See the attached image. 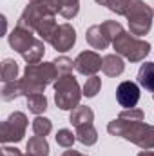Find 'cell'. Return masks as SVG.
Returning <instances> with one entry per match:
<instances>
[{
    "label": "cell",
    "mask_w": 154,
    "mask_h": 156,
    "mask_svg": "<svg viewBox=\"0 0 154 156\" xmlns=\"http://www.w3.org/2000/svg\"><path fill=\"white\" fill-rule=\"evenodd\" d=\"M56 13H60V2L58 0L29 2V5H26V9L18 16L16 26L37 33L44 42L51 44V40L58 29V24L54 20Z\"/></svg>",
    "instance_id": "cell-1"
},
{
    "label": "cell",
    "mask_w": 154,
    "mask_h": 156,
    "mask_svg": "<svg viewBox=\"0 0 154 156\" xmlns=\"http://www.w3.org/2000/svg\"><path fill=\"white\" fill-rule=\"evenodd\" d=\"M107 131L113 136H120V138L132 142L134 145L142 147L143 151L154 149V125L145 123L143 120L116 118L113 122H109Z\"/></svg>",
    "instance_id": "cell-2"
},
{
    "label": "cell",
    "mask_w": 154,
    "mask_h": 156,
    "mask_svg": "<svg viewBox=\"0 0 154 156\" xmlns=\"http://www.w3.org/2000/svg\"><path fill=\"white\" fill-rule=\"evenodd\" d=\"M58 80V71L54 62H44V64H27L24 69V76L20 78V89L22 96L40 94L45 91L49 83H54Z\"/></svg>",
    "instance_id": "cell-3"
},
{
    "label": "cell",
    "mask_w": 154,
    "mask_h": 156,
    "mask_svg": "<svg viewBox=\"0 0 154 156\" xmlns=\"http://www.w3.org/2000/svg\"><path fill=\"white\" fill-rule=\"evenodd\" d=\"M123 16L129 22V31L134 37H143L151 31L154 13L143 0H127Z\"/></svg>",
    "instance_id": "cell-4"
},
{
    "label": "cell",
    "mask_w": 154,
    "mask_h": 156,
    "mask_svg": "<svg viewBox=\"0 0 154 156\" xmlns=\"http://www.w3.org/2000/svg\"><path fill=\"white\" fill-rule=\"evenodd\" d=\"M83 91L73 75H64L54 82V104L62 111H73L80 105V98Z\"/></svg>",
    "instance_id": "cell-5"
},
{
    "label": "cell",
    "mask_w": 154,
    "mask_h": 156,
    "mask_svg": "<svg viewBox=\"0 0 154 156\" xmlns=\"http://www.w3.org/2000/svg\"><path fill=\"white\" fill-rule=\"evenodd\" d=\"M116 55L127 58L129 62H142L149 53H151V44L145 40L134 37L131 31H121L113 42Z\"/></svg>",
    "instance_id": "cell-6"
},
{
    "label": "cell",
    "mask_w": 154,
    "mask_h": 156,
    "mask_svg": "<svg viewBox=\"0 0 154 156\" xmlns=\"http://www.w3.org/2000/svg\"><path fill=\"white\" fill-rule=\"evenodd\" d=\"M26 129H27V116L20 111H15L11 113L7 120L2 122V127H0V142L2 144H16L20 140H24L26 136Z\"/></svg>",
    "instance_id": "cell-7"
},
{
    "label": "cell",
    "mask_w": 154,
    "mask_h": 156,
    "mask_svg": "<svg viewBox=\"0 0 154 156\" xmlns=\"http://www.w3.org/2000/svg\"><path fill=\"white\" fill-rule=\"evenodd\" d=\"M102 64H103V58L96 51H82L75 58V69L85 76H94L102 69Z\"/></svg>",
    "instance_id": "cell-8"
},
{
    "label": "cell",
    "mask_w": 154,
    "mask_h": 156,
    "mask_svg": "<svg viewBox=\"0 0 154 156\" xmlns=\"http://www.w3.org/2000/svg\"><path fill=\"white\" fill-rule=\"evenodd\" d=\"M76 44V31L71 24H60L54 37L51 40L53 49H56L58 53H67L69 49H73V45Z\"/></svg>",
    "instance_id": "cell-9"
},
{
    "label": "cell",
    "mask_w": 154,
    "mask_h": 156,
    "mask_svg": "<svg viewBox=\"0 0 154 156\" xmlns=\"http://www.w3.org/2000/svg\"><path fill=\"white\" fill-rule=\"evenodd\" d=\"M7 40H9L11 49H15V51L20 53V55H26V53L33 47V44L37 42L35 35H33V31L24 29V27H18V26L9 33Z\"/></svg>",
    "instance_id": "cell-10"
},
{
    "label": "cell",
    "mask_w": 154,
    "mask_h": 156,
    "mask_svg": "<svg viewBox=\"0 0 154 156\" xmlns=\"http://www.w3.org/2000/svg\"><path fill=\"white\" fill-rule=\"evenodd\" d=\"M116 100L125 109L136 107V104L140 102V87L134 82H131V80L121 82L118 85V89H116Z\"/></svg>",
    "instance_id": "cell-11"
},
{
    "label": "cell",
    "mask_w": 154,
    "mask_h": 156,
    "mask_svg": "<svg viewBox=\"0 0 154 156\" xmlns=\"http://www.w3.org/2000/svg\"><path fill=\"white\" fill-rule=\"evenodd\" d=\"M102 71L107 76H120L125 71V62L120 55H105L103 56V64H102Z\"/></svg>",
    "instance_id": "cell-12"
},
{
    "label": "cell",
    "mask_w": 154,
    "mask_h": 156,
    "mask_svg": "<svg viewBox=\"0 0 154 156\" xmlns=\"http://www.w3.org/2000/svg\"><path fill=\"white\" fill-rule=\"evenodd\" d=\"M85 40L93 49H107V45H109V40L103 35L100 26H91L85 31Z\"/></svg>",
    "instance_id": "cell-13"
},
{
    "label": "cell",
    "mask_w": 154,
    "mask_h": 156,
    "mask_svg": "<svg viewBox=\"0 0 154 156\" xmlns=\"http://www.w3.org/2000/svg\"><path fill=\"white\" fill-rule=\"evenodd\" d=\"M93 120H94V113L87 105H78V107H75L71 111V115H69V122L75 127L85 125V123H93Z\"/></svg>",
    "instance_id": "cell-14"
},
{
    "label": "cell",
    "mask_w": 154,
    "mask_h": 156,
    "mask_svg": "<svg viewBox=\"0 0 154 156\" xmlns=\"http://www.w3.org/2000/svg\"><path fill=\"white\" fill-rule=\"evenodd\" d=\"M138 83H140L143 89L154 93V62H145V64H142V67H140V71H138Z\"/></svg>",
    "instance_id": "cell-15"
},
{
    "label": "cell",
    "mask_w": 154,
    "mask_h": 156,
    "mask_svg": "<svg viewBox=\"0 0 154 156\" xmlns=\"http://www.w3.org/2000/svg\"><path fill=\"white\" fill-rule=\"evenodd\" d=\"M76 140L82 145H94L98 142V131L93 123H85L76 127Z\"/></svg>",
    "instance_id": "cell-16"
},
{
    "label": "cell",
    "mask_w": 154,
    "mask_h": 156,
    "mask_svg": "<svg viewBox=\"0 0 154 156\" xmlns=\"http://www.w3.org/2000/svg\"><path fill=\"white\" fill-rule=\"evenodd\" d=\"M27 153L33 156H49V144L44 136H31L27 142Z\"/></svg>",
    "instance_id": "cell-17"
},
{
    "label": "cell",
    "mask_w": 154,
    "mask_h": 156,
    "mask_svg": "<svg viewBox=\"0 0 154 156\" xmlns=\"http://www.w3.org/2000/svg\"><path fill=\"white\" fill-rule=\"evenodd\" d=\"M44 44H45V42L42 38H37V42L33 44V47H31L26 55H22L27 64H38L40 60L44 58V53H45V45H44Z\"/></svg>",
    "instance_id": "cell-18"
},
{
    "label": "cell",
    "mask_w": 154,
    "mask_h": 156,
    "mask_svg": "<svg viewBox=\"0 0 154 156\" xmlns=\"http://www.w3.org/2000/svg\"><path fill=\"white\" fill-rule=\"evenodd\" d=\"M27 107H29V111H31L33 115H37V116H40L42 113H45V109H47V98H45V94L40 93V94H31V96H27Z\"/></svg>",
    "instance_id": "cell-19"
},
{
    "label": "cell",
    "mask_w": 154,
    "mask_h": 156,
    "mask_svg": "<svg viewBox=\"0 0 154 156\" xmlns=\"http://www.w3.org/2000/svg\"><path fill=\"white\" fill-rule=\"evenodd\" d=\"M18 80V64L13 58H5L2 62V82H15Z\"/></svg>",
    "instance_id": "cell-20"
},
{
    "label": "cell",
    "mask_w": 154,
    "mask_h": 156,
    "mask_svg": "<svg viewBox=\"0 0 154 156\" xmlns=\"http://www.w3.org/2000/svg\"><path fill=\"white\" fill-rule=\"evenodd\" d=\"M22 96V89H20V80H15V82H5L4 87H2V100L4 102H9V100H15Z\"/></svg>",
    "instance_id": "cell-21"
},
{
    "label": "cell",
    "mask_w": 154,
    "mask_h": 156,
    "mask_svg": "<svg viewBox=\"0 0 154 156\" xmlns=\"http://www.w3.org/2000/svg\"><path fill=\"white\" fill-rule=\"evenodd\" d=\"M60 2V15L67 20L75 18L80 11V0H58Z\"/></svg>",
    "instance_id": "cell-22"
},
{
    "label": "cell",
    "mask_w": 154,
    "mask_h": 156,
    "mask_svg": "<svg viewBox=\"0 0 154 156\" xmlns=\"http://www.w3.org/2000/svg\"><path fill=\"white\" fill-rule=\"evenodd\" d=\"M53 131V122L49 118H44V116H37L33 120V133L37 136H47L49 133Z\"/></svg>",
    "instance_id": "cell-23"
},
{
    "label": "cell",
    "mask_w": 154,
    "mask_h": 156,
    "mask_svg": "<svg viewBox=\"0 0 154 156\" xmlns=\"http://www.w3.org/2000/svg\"><path fill=\"white\" fill-rule=\"evenodd\" d=\"M100 27H102L103 35L107 37L109 42H114V38L121 33V31H123L121 24H120V22H116V20H105L103 24H100Z\"/></svg>",
    "instance_id": "cell-24"
},
{
    "label": "cell",
    "mask_w": 154,
    "mask_h": 156,
    "mask_svg": "<svg viewBox=\"0 0 154 156\" xmlns=\"http://www.w3.org/2000/svg\"><path fill=\"white\" fill-rule=\"evenodd\" d=\"M100 87H102V80L96 76H89L87 78V82H85V85H83V96H87V98H94L98 93H100Z\"/></svg>",
    "instance_id": "cell-25"
},
{
    "label": "cell",
    "mask_w": 154,
    "mask_h": 156,
    "mask_svg": "<svg viewBox=\"0 0 154 156\" xmlns=\"http://www.w3.org/2000/svg\"><path fill=\"white\" fill-rule=\"evenodd\" d=\"M54 140H56V144H58L60 147L71 149L73 144H75V140H76V134H73V131H69V129H60V131L56 133Z\"/></svg>",
    "instance_id": "cell-26"
},
{
    "label": "cell",
    "mask_w": 154,
    "mask_h": 156,
    "mask_svg": "<svg viewBox=\"0 0 154 156\" xmlns=\"http://www.w3.org/2000/svg\"><path fill=\"white\" fill-rule=\"evenodd\" d=\"M54 66H56V71H58V78L64 76V75H71L73 67H75V62L69 58V56H58L56 60H53Z\"/></svg>",
    "instance_id": "cell-27"
},
{
    "label": "cell",
    "mask_w": 154,
    "mask_h": 156,
    "mask_svg": "<svg viewBox=\"0 0 154 156\" xmlns=\"http://www.w3.org/2000/svg\"><path fill=\"white\" fill-rule=\"evenodd\" d=\"M94 2H98L100 5H105L109 11H113L116 15H121V16H123V13H125V4H127V0H94Z\"/></svg>",
    "instance_id": "cell-28"
},
{
    "label": "cell",
    "mask_w": 154,
    "mask_h": 156,
    "mask_svg": "<svg viewBox=\"0 0 154 156\" xmlns=\"http://www.w3.org/2000/svg\"><path fill=\"white\" fill-rule=\"evenodd\" d=\"M118 118H123V120H143L145 115H143V111H142V109L132 107V109H125V111H121Z\"/></svg>",
    "instance_id": "cell-29"
},
{
    "label": "cell",
    "mask_w": 154,
    "mask_h": 156,
    "mask_svg": "<svg viewBox=\"0 0 154 156\" xmlns=\"http://www.w3.org/2000/svg\"><path fill=\"white\" fill-rule=\"evenodd\" d=\"M2 156H24L16 147H4L2 149Z\"/></svg>",
    "instance_id": "cell-30"
},
{
    "label": "cell",
    "mask_w": 154,
    "mask_h": 156,
    "mask_svg": "<svg viewBox=\"0 0 154 156\" xmlns=\"http://www.w3.org/2000/svg\"><path fill=\"white\" fill-rule=\"evenodd\" d=\"M62 156H85V154H82V153H78V151H75V149H69V151H65Z\"/></svg>",
    "instance_id": "cell-31"
},
{
    "label": "cell",
    "mask_w": 154,
    "mask_h": 156,
    "mask_svg": "<svg viewBox=\"0 0 154 156\" xmlns=\"http://www.w3.org/2000/svg\"><path fill=\"white\" fill-rule=\"evenodd\" d=\"M138 156H154V151H142L138 153Z\"/></svg>",
    "instance_id": "cell-32"
},
{
    "label": "cell",
    "mask_w": 154,
    "mask_h": 156,
    "mask_svg": "<svg viewBox=\"0 0 154 156\" xmlns=\"http://www.w3.org/2000/svg\"><path fill=\"white\" fill-rule=\"evenodd\" d=\"M24 156H33V154H29V153H26V154H24Z\"/></svg>",
    "instance_id": "cell-33"
},
{
    "label": "cell",
    "mask_w": 154,
    "mask_h": 156,
    "mask_svg": "<svg viewBox=\"0 0 154 156\" xmlns=\"http://www.w3.org/2000/svg\"><path fill=\"white\" fill-rule=\"evenodd\" d=\"M29 2H38V0H29Z\"/></svg>",
    "instance_id": "cell-34"
},
{
    "label": "cell",
    "mask_w": 154,
    "mask_h": 156,
    "mask_svg": "<svg viewBox=\"0 0 154 156\" xmlns=\"http://www.w3.org/2000/svg\"><path fill=\"white\" fill-rule=\"evenodd\" d=\"M152 98H154V93H152Z\"/></svg>",
    "instance_id": "cell-35"
},
{
    "label": "cell",
    "mask_w": 154,
    "mask_h": 156,
    "mask_svg": "<svg viewBox=\"0 0 154 156\" xmlns=\"http://www.w3.org/2000/svg\"><path fill=\"white\" fill-rule=\"evenodd\" d=\"M152 13H154V9H152Z\"/></svg>",
    "instance_id": "cell-36"
}]
</instances>
